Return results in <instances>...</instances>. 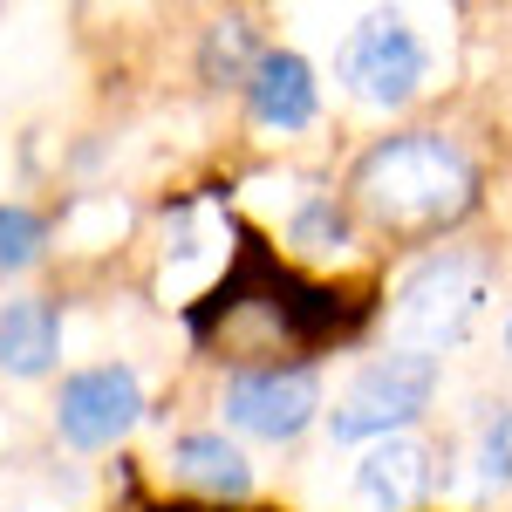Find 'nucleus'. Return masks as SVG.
Returning <instances> with one entry per match:
<instances>
[{"instance_id":"9d476101","label":"nucleus","mask_w":512,"mask_h":512,"mask_svg":"<svg viewBox=\"0 0 512 512\" xmlns=\"http://www.w3.org/2000/svg\"><path fill=\"white\" fill-rule=\"evenodd\" d=\"M171 465H178V478H185V485H198V492H219V499H239V492L253 485V465L239 458L226 437H212V431L178 437Z\"/></svg>"},{"instance_id":"9b49d317","label":"nucleus","mask_w":512,"mask_h":512,"mask_svg":"<svg viewBox=\"0 0 512 512\" xmlns=\"http://www.w3.org/2000/svg\"><path fill=\"white\" fill-rule=\"evenodd\" d=\"M41 219L28 205H0V274H21V267H35L41 260Z\"/></svg>"},{"instance_id":"20e7f679","label":"nucleus","mask_w":512,"mask_h":512,"mask_svg":"<svg viewBox=\"0 0 512 512\" xmlns=\"http://www.w3.org/2000/svg\"><path fill=\"white\" fill-rule=\"evenodd\" d=\"M335 69H342V82H349L362 103L396 110V103L417 96V82H424V69H431V55H424V41L410 35L403 21H362V28L342 41Z\"/></svg>"},{"instance_id":"f03ea898","label":"nucleus","mask_w":512,"mask_h":512,"mask_svg":"<svg viewBox=\"0 0 512 512\" xmlns=\"http://www.w3.org/2000/svg\"><path fill=\"white\" fill-rule=\"evenodd\" d=\"M478 308H485V260L437 253V260H424L417 274L403 280V294H396V308H390L396 349L437 362V349H458L472 335Z\"/></svg>"},{"instance_id":"1a4fd4ad","label":"nucleus","mask_w":512,"mask_h":512,"mask_svg":"<svg viewBox=\"0 0 512 512\" xmlns=\"http://www.w3.org/2000/svg\"><path fill=\"white\" fill-rule=\"evenodd\" d=\"M55 362V308L48 301H7L0 308V369L41 376Z\"/></svg>"},{"instance_id":"6e6552de","label":"nucleus","mask_w":512,"mask_h":512,"mask_svg":"<svg viewBox=\"0 0 512 512\" xmlns=\"http://www.w3.org/2000/svg\"><path fill=\"white\" fill-rule=\"evenodd\" d=\"M246 103H253V117L267 123V130H308V123H315V69H308L301 55L274 48V55L253 62Z\"/></svg>"},{"instance_id":"4468645a","label":"nucleus","mask_w":512,"mask_h":512,"mask_svg":"<svg viewBox=\"0 0 512 512\" xmlns=\"http://www.w3.org/2000/svg\"><path fill=\"white\" fill-rule=\"evenodd\" d=\"M164 512H192V506H164Z\"/></svg>"},{"instance_id":"f8f14e48","label":"nucleus","mask_w":512,"mask_h":512,"mask_svg":"<svg viewBox=\"0 0 512 512\" xmlns=\"http://www.w3.org/2000/svg\"><path fill=\"white\" fill-rule=\"evenodd\" d=\"M478 492H499V485H512V410H499L492 417V431L478 437Z\"/></svg>"},{"instance_id":"f257e3e1","label":"nucleus","mask_w":512,"mask_h":512,"mask_svg":"<svg viewBox=\"0 0 512 512\" xmlns=\"http://www.w3.org/2000/svg\"><path fill=\"white\" fill-rule=\"evenodd\" d=\"M472 198H478L472 158L451 137H431V130L390 137L355 164V205L390 233H437V226L465 219Z\"/></svg>"},{"instance_id":"7ed1b4c3","label":"nucleus","mask_w":512,"mask_h":512,"mask_svg":"<svg viewBox=\"0 0 512 512\" xmlns=\"http://www.w3.org/2000/svg\"><path fill=\"white\" fill-rule=\"evenodd\" d=\"M431 390H437L431 355H410V349L376 355L369 369H355V383L342 390V403L328 410V431L342 437V444H349V437H390L431 403Z\"/></svg>"},{"instance_id":"0eeeda50","label":"nucleus","mask_w":512,"mask_h":512,"mask_svg":"<svg viewBox=\"0 0 512 512\" xmlns=\"http://www.w3.org/2000/svg\"><path fill=\"white\" fill-rule=\"evenodd\" d=\"M431 485V451L417 437H383L362 465H355V492L376 512H410Z\"/></svg>"},{"instance_id":"2eb2a0df","label":"nucleus","mask_w":512,"mask_h":512,"mask_svg":"<svg viewBox=\"0 0 512 512\" xmlns=\"http://www.w3.org/2000/svg\"><path fill=\"white\" fill-rule=\"evenodd\" d=\"M506 349H512V321H506Z\"/></svg>"},{"instance_id":"ddd939ff","label":"nucleus","mask_w":512,"mask_h":512,"mask_svg":"<svg viewBox=\"0 0 512 512\" xmlns=\"http://www.w3.org/2000/svg\"><path fill=\"white\" fill-rule=\"evenodd\" d=\"M294 239H301L308 253H335V246H342V212H335V205H308L301 226H294Z\"/></svg>"},{"instance_id":"39448f33","label":"nucleus","mask_w":512,"mask_h":512,"mask_svg":"<svg viewBox=\"0 0 512 512\" xmlns=\"http://www.w3.org/2000/svg\"><path fill=\"white\" fill-rule=\"evenodd\" d=\"M137 417H144V390H137V376L117 369V362L69 376L62 396H55V431H62V444H76V451L117 444Z\"/></svg>"},{"instance_id":"423d86ee","label":"nucleus","mask_w":512,"mask_h":512,"mask_svg":"<svg viewBox=\"0 0 512 512\" xmlns=\"http://www.w3.org/2000/svg\"><path fill=\"white\" fill-rule=\"evenodd\" d=\"M315 410H321V383L308 362H294V369H246V376L226 383V417L253 437H274V444L308 431Z\"/></svg>"}]
</instances>
